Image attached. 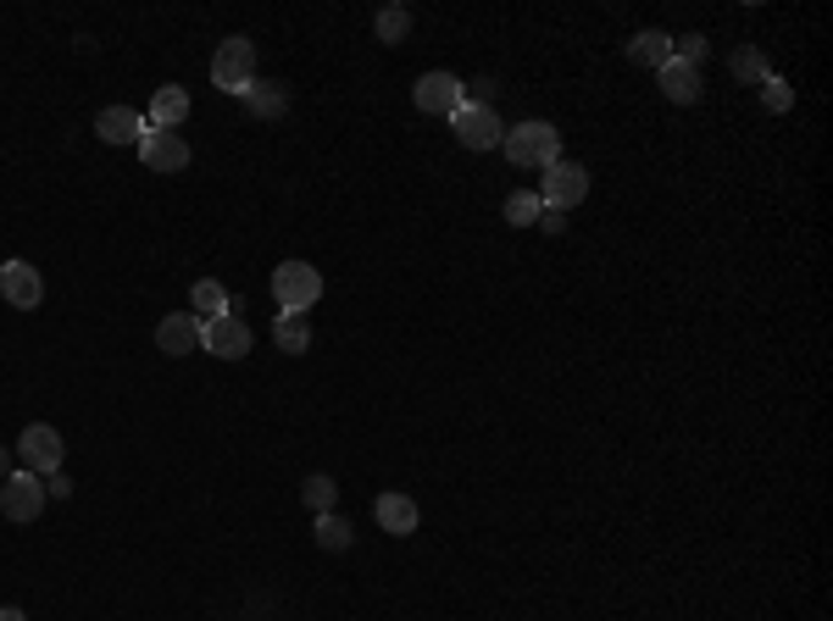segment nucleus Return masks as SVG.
<instances>
[{"instance_id": "f257e3e1", "label": "nucleus", "mask_w": 833, "mask_h": 621, "mask_svg": "<svg viewBox=\"0 0 833 621\" xmlns=\"http://www.w3.org/2000/svg\"><path fill=\"white\" fill-rule=\"evenodd\" d=\"M500 150H506L511 167H539L544 173L550 162H562V133H555V122H517V128H506Z\"/></svg>"}, {"instance_id": "f03ea898", "label": "nucleus", "mask_w": 833, "mask_h": 621, "mask_svg": "<svg viewBox=\"0 0 833 621\" xmlns=\"http://www.w3.org/2000/svg\"><path fill=\"white\" fill-rule=\"evenodd\" d=\"M272 299L284 317H306V310L323 299V272L312 261H284L272 272Z\"/></svg>"}, {"instance_id": "7ed1b4c3", "label": "nucleus", "mask_w": 833, "mask_h": 621, "mask_svg": "<svg viewBox=\"0 0 833 621\" xmlns=\"http://www.w3.org/2000/svg\"><path fill=\"white\" fill-rule=\"evenodd\" d=\"M212 84H217L223 95H245V89L256 84V45H250L245 34H228V40L217 45V56H212Z\"/></svg>"}, {"instance_id": "20e7f679", "label": "nucleus", "mask_w": 833, "mask_h": 621, "mask_svg": "<svg viewBox=\"0 0 833 621\" xmlns=\"http://www.w3.org/2000/svg\"><path fill=\"white\" fill-rule=\"evenodd\" d=\"M584 195H589V173H584L578 162H567V155H562V162H550V167H544V178H539V200H544L550 211H573Z\"/></svg>"}, {"instance_id": "39448f33", "label": "nucleus", "mask_w": 833, "mask_h": 621, "mask_svg": "<svg viewBox=\"0 0 833 621\" xmlns=\"http://www.w3.org/2000/svg\"><path fill=\"white\" fill-rule=\"evenodd\" d=\"M18 460H23V472H34V478L62 472V433L51 422H29L23 438H18Z\"/></svg>"}, {"instance_id": "423d86ee", "label": "nucleus", "mask_w": 833, "mask_h": 621, "mask_svg": "<svg viewBox=\"0 0 833 621\" xmlns=\"http://www.w3.org/2000/svg\"><path fill=\"white\" fill-rule=\"evenodd\" d=\"M250 345H256V334H250V323H245V317H234V310H223V317L201 323V350H206V356L245 361V356H250Z\"/></svg>"}, {"instance_id": "0eeeda50", "label": "nucleus", "mask_w": 833, "mask_h": 621, "mask_svg": "<svg viewBox=\"0 0 833 621\" xmlns=\"http://www.w3.org/2000/svg\"><path fill=\"white\" fill-rule=\"evenodd\" d=\"M411 100H416V111H429V117H456L467 106V84L456 73H423V78L411 84Z\"/></svg>"}, {"instance_id": "6e6552de", "label": "nucleus", "mask_w": 833, "mask_h": 621, "mask_svg": "<svg viewBox=\"0 0 833 621\" xmlns=\"http://www.w3.org/2000/svg\"><path fill=\"white\" fill-rule=\"evenodd\" d=\"M139 162H145L151 173H184L190 167V144H184V133H167V128L145 122V133H139Z\"/></svg>"}, {"instance_id": "1a4fd4ad", "label": "nucleus", "mask_w": 833, "mask_h": 621, "mask_svg": "<svg viewBox=\"0 0 833 621\" xmlns=\"http://www.w3.org/2000/svg\"><path fill=\"white\" fill-rule=\"evenodd\" d=\"M40 511H45V478L12 472L7 483H0V516L7 522H34Z\"/></svg>"}, {"instance_id": "9d476101", "label": "nucleus", "mask_w": 833, "mask_h": 621, "mask_svg": "<svg viewBox=\"0 0 833 621\" xmlns=\"http://www.w3.org/2000/svg\"><path fill=\"white\" fill-rule=\"evenodd\" d=\"M451 128H456V139H462L467 150H495V144L506 139V122L495 117V106H462V111L451 117Z\"/></svg>"}, {"instance_id": "9b49d317", "label": "nucleus", "mask_w": 833, "mask_h": 621, "mask_svg": "<svg viewBox=\"0 0 833 621\" xmlns=\"http://www.w3.org/2000/svg\"><path fill=\"white\" fill-rule=\"evenodd\" d=\"M0 294H7V305H18V310H34V305L45 299V277H40V266H29V261H7V266H0Z\"/></svg>"}, {"instance_id": "f8f14e48", "label": "nucleus", "mask_w": 833, "mask_h": 621, "mask_svg": "<svg viewBox=\"0 0 833 621\" xmlns=\"http://www.w3.org/2000/svg\"><path fill=\"white\" fill-rule=\"evenodd\" d=\"M156 350H162V356H195V350H201V317H190V310L162 317V323H156Z\"/></svg>"}, {"instance_id": "ddd939ff", "label": "nucleus", "mask_w": 833, "mask_h": 621, "mask_svg": "<svg viewBox=\"0 0 833 621\" xmlns=\"http://www.w3.org/2000/svg\"><path fill=\"white\" fill-rule=\"evenodd\" d=\"M372 516H378V527H383V533H394V538L416 533V522H423V511H416V500H405L400 489L378 494V500H372Z\"/></svg>"}, {"instance_id": "4468645a", "label": "nucleus", "mask_w": 833, "mask_h": 621, "mask_svg": "<svg viewBox=\"0 0 833 621\" xmlns=\"http://www.w3.org/2000/svg\"><path fill=\"white\" fill-rule=\"evenodd\" d=\"M184 117H190V89L184 84H162L156 95H151V128H167V133H178L184 128Z\"/></svg>"}, {"instance_id": "2eb2a0df", "label": "nucleus", "mask_w": 833, "mask_h": 621, "mask_svg": "<svg viewBox=\"0 0 833 621\" xmlns=\"http://www.w3.org/2000/svg\"><path fill=\"white\" fill-rule=\"evenodd\" d=\"M95 133H100L106 144H139V133H145V117H139L133 106H106V111L95 117Z\"/></svg>"}, {"instance_id": "dca6fc26", "label": "nucleus", "mask_w": 833, "mask_h": 621, "mask_svg": "<svg viewBox=\"0 0 833 621\" xmlns=\"http://www.w3.org/2000/svg\"><path fill=\"white\" fill-rule=\"evenodd\" d=\"M623 56H628L634 67H656V73H661V67L672 62V40H667L661 29H639V34L623 45Z\"/></svg>"}, {"instance_id": "f3484780", "label": "nucleus", "mask_w": 833, "mask_h": 621, "mask_svg": "<svg viewBox=\"0 0 833 621\" xmlns=\"http://www.w3.org/2000/svg\"><path fill=\"white\" fill-rule=\"evenodd\" d=\"M661 95H667L672 106H694V100H701V67L667 62V67H661Z\"/></svg>"}, {"instance_id": "a211bd4d", "label": "nucleus", "mask_w": 833, "mask_h": 621, "mask_svg": "<svg viewBox=\"0 0 833 621\" xmlns=\"http://www.w3.org/2000/svg\"><path fill=\"white\" fill-rule=\"evenodd\" d=\"M239 100H245L250 117H284V111H290V89H284V84H250Z\"/></svg>"}, {"instance_id": "6ab92c4d", "label": "nucleus", "mask_w": 833, "mask_h": 621, "mask_svg": "<svg viewBox=\"0 0 833 621\" xmlns=\"http://www.w3.org/2000/svg\"><path fill=\"white\" fill-rule=\"evenodd\" d=\"M223 310H228V294H223V283H217V277H201V283L190 288V317L212 323V317H223Z\"/></svg>"}, {"instance_id": "aec40b11", "label": "nucleus", "mask_w": 833, "mask_h": 621, "mask_svg": "<svg viewBox=\"0 0 833 621\" xmlns=\"http://www.w3.org/2000/svg\"><path fill=\"white\" fill-rule=\"evenodd\" d=\"M272 345L284 350V356H306V350H312V328H306V317H278V323H272Z\"/></svg>"}, {"instance_id": "412c9836", "label": "nucleus", "mask_w": 833, "mask_h": 621, "mask_svg": "<svg viewBox=\"0 0 833 621\" xmlns=\"http://www.w3.org/2000/svg\"><path fill=\"white\" fill-rule=\"evenodd\" d=\"M728 67H734L739 84H767V78H772V62H767L756 45H739V51L728 56Z\"/></svg>"}, {"instance_id": "4be33fe9", "label": "nucleus", "mask_w": 833, "mask_h": 621, "mask_svg": "<svg viewBox=\"0 0 833 621\" xmlns=\"http://www.w3.org/2000/svg\"><path fill=\"white\" fill-rule=\"evenodd\" d=\"M312 538L323 544V549H350V538H356V527L339 516V511H323L317 516V527H312Z\"/></svg>"}, {"instance_id": "5701e85b", "label": "nucleus", "mask_w": 833, "mask_h": 621, "mask_svg": "<svg viewBox=\"0 0 833 621\" xmlns=\"http://www.w3.org/2000/svg\"><path fill=\"white\" fill-rule=\"evenodd\" d=\"M301 500H306V505L323 516V511H334V505H339V483H334L328 472H312V478L301 483Z\"/></svg>"}, {"instance_id": "b1692460", "label": "nucleus", "mask_w": 833, "mask_h": 621, "mask_svg": "<svg viewBox=\"0 0 833 621\" xmlns=\"http://www.w3.org/2000/svg\"><path fill=\"white\" fill-rule=\"evenodd\" d=\"M539 211H544V200H539L533 189L506 195V222H511V228H533V222H539Z\"/></svg>"}, {"instance_id": "393cba45", "label": "nucleus", "mask_w": 833, "mask_h": 621, "mask_svg": "<svg viewBox=\"0 0 833 621\" xmlns=\"http://www.w3.org/2000/svg\"><path fill=\"white\" fill-rule=\"evenodd\" d=\"M372 29H378V45H400V40L411 34V12H405V7H383Z\"/></svg>"}, {"instance_id": "a878e982", "label": "nucleus", "mask_w": 833, "mask_h": 621, "mask_svg": "<svg viewBox=\"0 0 833 621\" xmlns=\"http://www.w3.org/2000/svg\"><path fill=\"white\" fill-rule=\"evenodd\" d=\"M761 106H767V111H772V117H783V111H789V106H794V89H789V84H783V78H778V73H772V78H767V84H761Z\"/></svg>"}, {"instance_id": "bb28decb", "label": "nucleus", "mask_w": 833, "mask_h": 621, "mask_svg": "<svg viewBox=\"0 0 833 621\" xmlns=\"http://www.w3.org/2000/svg\"><path fill=\"white\" fill-rule=\"evenodd\" d=\"M672 62L701 67V62H706V40H701V34H678V40H672Z\"/></svg>"}, {"instance_id": "cd10ccee", "label": "nucleus", "mask_w": 833, "mask_h": 621, "mask_svg": "<svg viewBox=\"0 0 833 621\" xmlns=\"http://www.w3.org/2000/svg\"><path fill=\"white\" fill-rule=\"evenodd\" d=\"M45 500H73V478H67V472H51V478H45Z\"/></svg>"}, {"instance_id": "c85d7f7f", "label": "nucleus", "mask_w": 833, "mask_h": 621, "mask_svg": "<svg viewBox=\"0 0 833 621\" xmlns=\"http://www.w3.org/2000/svg\"><path fill=\"white\" fill-rule=\"evenodd\" d=\"M539 228H544V233H567V211H550V206H544V211H539Z\"/></svg>"}, {"instance_id": "c756f323", "label": "nucleus", "mask_w": 833, "mask_h": 621, "mask_svg": "<svg viewBox=\"0 0 833 621\" xmlns=\"http://www.w3.org/2000/svg\"><path fill=\"white\" fill-rule=\"evenodd\" d=\"M7 478H12V449L0 444V483H7Z\"/></svg>"}, {"instance_id": "7c9ffc66", "label": "nucleus", "mask_w": 833, "mask_h": 621, "mask_svg": "<svg viewBox=\"0 0 833 621\" xmlns=\"http://www.w3.org/2000/svg\"><path fill=\"white\" fill-rule=\"evenodd\" d=\"M0 621H29V615H23L18 604H0Z\"/></svg>"}]
</instances>
